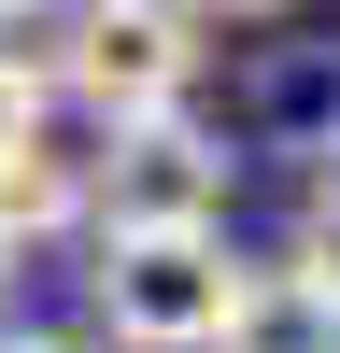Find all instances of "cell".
Returning <instances> with one entry per match:
<instances>
[{
  "instance_id": "obj_1",
  "label": "cell",
  "mask_w": 340,
  "mask_h": 353,
  "mask_svg": "<svg viewBox=\"0 0 340 353\" xmlns=\"http://www.w3.org/2000/svg\"><path fill=\"white\" fill-rule=\"evenodd\" d=\"M227 184H241V156L198 113L100 128V156H85V241H198V226H227Z\"/></svg>"
},
{
  "instance_id": "obj_2",
  "label": "cell",
  "mask_w": 340,
  "mask_h": 353,
  "mask_svg": "<svg viewBox=\"0 0 340 353\" xmlns=\"http://www.w3.org/2000/svg\"><path fill=\"white\" fill-rule=\"evenodd\" d=\"M198 14L185 0H71V43L43 57V85H71L100 128H142V113H185L198 85Z\"/></svg>"
},
{
  "instance_id": "obj_3",
  "label": "cell",
  "mask_w": 340,
  "mask_h": 353,
  "mask_svg": "<svg viewBox=\"0 0 340 353\" xmlns=\"http://www.w3.org/2000/svg\"><path fill=\"white\" fill-rule=\"evenodd\" d=\"M85 297H100L113 353H213L227 311H241V254H227V226H198V241H100Z\"/></svg>"
},
{
  "instance_id": "obj_4",
  "label": "cell",
  "mask_w": 340,
  "mask_h": 353,
  "mask_svg": "<svg viewBox=\"0 0 340 353\" xmlns=\"http://www.w3.org/2000/svg\"><path fill=\"white\" fill-rule=\"evenodd\" d=\"M213 353H340V297L298 269H241V311H227Z\"/></svg>"
},
{
  "instance_id": "obj_5",
  "label": "cell",
  "mask_w": 340,
  "mask_h": 353,
  "mask_svg": "<svg viewBox=\"0 0 340 353\" xmlns=\"http://www.w3.org/2000/svg\"><path fill=\"white\" fill-rule=\"evenodd\" d=\"M57 226H85V156H57V141H28V156L0 170V254L57 241Z\"/></svg>"
},
{
  "instance_id": "obj_6",
  "label": "cell",
  "mask_w": 340,
  "mask_h": 353,
  "mask_svg": "<svg viewBox=\"0 0 340 353\" xmlns=\"http://www.w3.org/2000/svg\"><path fill=\"white\" fill-rule=\"evenodd\" d=\"M255 128H270V156H326L340 141V57H270Z\"/></svg>"
},
{
  "instance_id": "obj_7",
  "label": "cell",
  "mask_w": 340,
  "mask_h": 353,
  "mask_svg": "<svg viewBox=\"0 0 340 353\" xmlns=\"http://www.w3.org/2000/svg\"><path fill=\"white\" fill-rule=\"evenodd\" d=\"M43 99H57V85H43V57H28V43H0V170L43 141Z\"/></svg>"
},
{
  "instance_id": "obj_8",
  "label": "cell",
  "mask_w": 340,
  "mask_h": 353,
  "mask_svg": "<svg viewBox=\"0 0 340 353\" xmlns=\"http://www.w3.org/2000/svg\"><path fill=\"white\" fill-rule=\"evenodd\" d=\"M283 269L340 297V170H312V198H298V254H283Z\"/></svg>"
},
{
  "instance_id": "obj_9",
  "label": "cell",
  "mask_w": 340,
  "mask_h": 353,
  "mask_svg": "<svg viewBox=\"0 0 340 353\" xmlns=\"http://www.w3.org/2000/svg\"><path fill=\"white\" fill-rule=\"evenodd\" d=\"M185 14H298V0H185Z\"/></svg>"
},
{
  "instance_id": "obj_10",
  "label": "cell",
  "mask_w": 340,
  "mask_h": 353,
  "mask_svg": "<svg viewBox=\"0 0 340 353\" xmlns=\"http://www.w3.org/2000/svg\"><path fill=\"white\" fill-rule=\"evenodd\" d=\"M28 14H43V0H0V43H15V28H28Z\"/></svg>"
},
{
  "instance_id": "obj_11",
  "label": "cell",
  "mask_w": 340,
  "mask_h": 353,
  "mask_svg": "<svg viewBox=\"0 0 340 353\" xmlns=\"http://www.w3.org/2000/svg\"><path fill=\"white\" fill-rule=\"evenodd\" d=\"M0 353H85V339H0Z\"/></svg>"
},
{
  "instance_id": "obj_12",
  "label": "cell",
  "mask_w": 340,
  "mask_h": 353,
  "mask_svg": "<svg viewBox=\"0 0 340 353\" xmlns=\"http://www.w3.org/2000/svg\"><path fill=\"white\" fill-rule=\"evenodd\" d=\"M0 297H15V254H0Z\"/></svg>"
},
{
  "instance_id": "obj_13",
  "label": "cell",
  "mask_w": 340,
  "mask_h": 353,
  "mask_svg": "<svg viewBox=\"0 0 340 353\" xmlns=\"http://www.w3.org/2000/svg\"><path fill=\"white\" fill-rule=\"evenodd\" d=\"M326 156H340V141H326Z\"/></svg>"
}]
</instances>
